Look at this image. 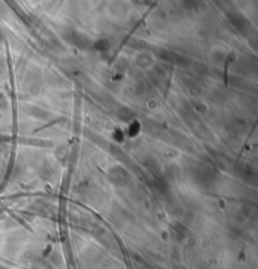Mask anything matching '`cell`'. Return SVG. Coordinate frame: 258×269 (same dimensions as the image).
<instances>
[{"instance_id":"cell-1","label":"cell","mask_w":258,"mask_h":269,"mask_svg":"<svg viewBox=\"0 0 258 269\" xmlns=\"http://www.w3.org/2000/svg\"><path fill=\"white\" fill-rule=\"evenodd\" d=\"M139 130H140V123H139V122H134V123L130 126V128H129V133H130V136H131V137L136 136V135H137V132H139Z\"/></svg>"}]
</instances>
